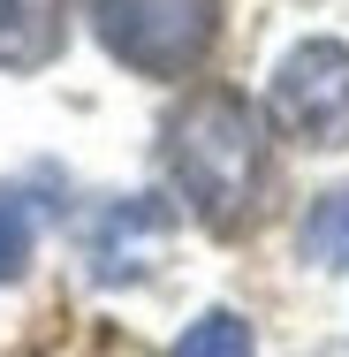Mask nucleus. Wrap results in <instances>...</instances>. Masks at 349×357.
<instances>
[{
	"label": "nucleus",
	"mask_w": 349,
	"mask_h": 357,
	"mask_svg": "<svg viewBox=\"0 0 349 357\" xmlns=\"http://www.w3.org/2000/svg\"><path fill=\"white\" fill-rule=\"evenodd\" d=\"M160 152H167L175 198L205 228L228 236V228H243L258 213L274 152H266V122H258V107L243 91H198V99H183L167 114V144Z\"/></svg>",
	"instance_id": "nucleus-1"
},
{
	"label": "nucleus",
	"mask_w": 349,
	"mask_h": 357,
	"mask_svg": "<svg viewBox=\"0 0 349 357\" xmlns=\"http://www.w3.org/2000/svg\"><path fill=\"white\" fill-rule=\"evenodd\" d=\"M167 236H175V213L160 198H107L84 220V266H91V282H137L167 251Z\"/></svg>",
	"instance_id": "nucleus-4"
},
{
	"label": "nucleus",
	"mask_w": 349,
	"mask_h": 357,
	"mask_svg": "<svg viewBox=\"0 0 349 357\" xmlns=\"http://www.w3.org/2000/svg\"><path fill=\"white\" fill-rule=\"evenodd\" d=\"M175 357H251V319H235V312H205V319L175 342Z\"/></svg>",
	"instance_id": "nucleus-7"
},
{
	"label": "nucleus",
	"mask_w": 349,
	"mask_h": 357,
	"mask_svg": "<svg viewBox=\"0 0 349 357\" xmlns=\"http://www.w3.org/2000/svg\"><path fill=\"white\" fill-rule=\"evenodd\" d=\"M99 46L137 76H183L212 54L220 0H91Z\"/></svg>",
	"instance_id": "nucleus-2"
},
{
	"label": "nucleus",
	"mask_w": 349,
	"mask_h": 357,
	"mask_svg": "<svg viewBox=\"0 0 349 357\" xmlns=\"http://www.w3.org/2000/svg\"><path fill=\"white\" fill-rule=\"evenodd\" d=\"M69 38V0H0V69H46Z\"/></svg>",
	"instance_id": "nucleus-5"
},
{
	"label": "nucleus",
	"mask_w": 349,
	"mask_h": 357,
	"mask_svg": "<svg viewBox=\"0 0 349 357\" xmlns=\"http://www.w3.org/2000/svg\"><path fill=\"white\" fill-rule=\"evenodd\" d=\"M274 122L311 152L349 144V46L342 38H304L274 69Z\"/></svg>",
	"instance_id": "nucleus-3"
},
{
	"label": "nucleus",
	"mask_w": 349,
	"mask_h": 357,
	"mask_svg": "<svg viewBox=\"0 0 349 357\" xmlns=\"http://www.w3.org/2000/svg\"><path fill=\"white\" fill-rule=\"evenodd\" d=\"M304 259L311 266H349V190H319L304 213Z\"/></svg>",
	"instance_id": "nucleus-6"
},
{
	"label": "nucleus",
	"mask_w": 349,
	"mask_h": 357,
	"mask_svg": "<svg viewBox=\"0 0 349 357\" xmlns=\"http://www.w3.org/2000/svg\"><path fill=\"white\" fill-rule=\"evenodd\" d=\"M23 266H31V206L0 190V282H15Z\"/></svg>",
	"instance_id": "nucleus-8"
}]
</instances>
